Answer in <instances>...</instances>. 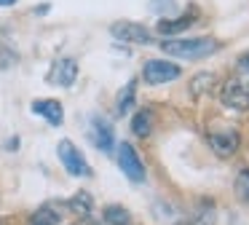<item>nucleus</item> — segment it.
Segmentation results:
<instances>
[{
  "label": "nucleus",
  "mask_w": 249,
  "mask_h": 225,
  "mask_svg": "<svg viewBox=\"0 0 249 225\" xmlns=\"http://www.w3.org/2000/svg\"><path fill=\"white\" fill-rule=\"evenodd\" d=\"M158 48L166 56L188 62V59H206L212 54H217L220 51V40H214V38H163Z\"/></svg>",
  "instance_id": "1"
},
{
  "label": "nucleus",
  "mask_w": 249,
  "mask_h": 225,
  "mask_svg": "<svg viewBox=\"0 0 249 225\" xmlns=\"http://www.w3.org/2000/svg\"><path fill=\"white\" fill-rule=\"evenodd\" d=\"M220 99H222V105L231 107V110L247 112L249 110V73L233 70V75L220 89Z\"/></svg>",
  "instance_id": "2"
},
{
  "label": "nucleus",
  "mask_w": 249,
  "mask_h": 225,
  "mask_svg": "<svg viewBox=\"0 0 249 225\" xmlns=\"http://www.w3.org/2000/svg\"><path fill=\"white\" fill-rule=\"evenodd\" d=\"M182 75V67L177 62H169V59H147L142 64V80L150 86H163L172 83Z\"/></svg>",
  "instance_id": "3"
},
{
  "label": "nucleus",
  "mask_w": 249,
  "mask_h": 225,
  "mask_svg": "<svg viewBox=\"0 0 249 225\" xmlns=\"http://www.w3.org/2000/svg\"><path fill=\"white\" fill-rule=\"evenodd\" d=\"M56 155H59L62 166H65L72 177H91V166H89V161L83 158V153L70 142V139H62V142L56 145Z\"/></svg>",
  "instance_id": "4"
},
{
  "label": "nucleus",
  "mask_w": 249,
  "mask_h": 225,
  "mask_svg": "<svg viewBox=\"0 0 249 225\" xmlns=\"http://www.w3.org/2000/svg\"><path fill=\"white\" fill-rule=\"evenodd\" d=\"M118 166L131 182H145V164H142L140 153L131 142H121L118 145Z\"/></svg>",
  "instance_id": "5"
},
{
  "label": "nucleus",
  "mask_w": 249,
  "mask_h": 225,
  "mask_svg": "<svg viewBox=\"0 0 249 225\" xmlns=\"http://www.w3.org/2000/svg\"><path fill=\"white\" fill-rule=\"evenodd\" d=\"M206 142H209V148L220 158H231V155H236L238 145H241V137H238L236 129L225 126V129H214V131L206 134Z\"/></svg>",
  "instance_id": "6"
},
{
  "label": "nucleus",
  "mask_w": 249,
  "mask_h": 225,
  "mask_svg": "<svg viewBox=\"0 0 249 225\" xmlns=\"http://www.w3.org/2000/svg\"><path fill=\"white\" fill-rule=\"evenodd\" d=\"M110 35L124 40V43H140V46L153 43V32L145 24H137V21H115L110 27Z\"/></svg>",
  "instance_id": "7"
},
{
  "label": "nucleus",
  "mask_w": 249,
  "mask_h": 225,
  "mask_svg": "<svg viewBox=\"0 0 249 225\" xmlns=\"http://www.w3.org/2000/svg\"><path fill=\"white\" fill-rule=\"evenodd\" d=\"M78 78V62L72 56H62L54 62V67H51L49 73V80L56 86H62V89H70L72 83H75Z\"/></svg>",
  "instance_id": "8"
},
{
  "label": "nucleus",
  "mask_w": 249,
  "mask_h": 225,
  "mask_svg": "<svg viewBox=\"0 0 249 225\" xmlns=\"http://www.w3.org/2000/svg\"><path fill=\"white\" fill-rule=\"evenodd\" d=\"M196 11H190V14H182V16H177V19H161L156 24V32L161 38H174V35H179V32H185L188 27H193V21H196Z\"/></svg>",
  "instance_id": "9"
},
{
  "label": "nucleus",
  "mask_w": 249,
  "mask_h": 225,
  "mask_svg": "<svg viewBox=\"0 0 249 225\" xmlns=\"http://www.w3.org/2000/svg\"><path fill=\"white\" fill-rule=\"evenodd\" d=\"M33 112L51 123V126H62L65 121V110H62L59 99H35L33 102Z\"/></svg>",
  "instance_id": "10"
},
{
  "label": "nucleus",
  "mask_w": 249,
  "mask_h": 225,
  "mask_svg": "<svg viewBox=\"0 0 249 225\" xmlns=\"http://www.w3.org/2000/svg\"><path fill=\"white\" fill-rule=\"evenodd\" d=\"M91 139L94 145H97L102 153H110L113 150V129H110V123L105 121V118H94L91 121Z\"/></svg>",
  "instance_id": "11"
},
{
  "label": "nucleus",
  "mask_w": 249,
  "mask_h": 225,
  "mask_svg": "<svg viewBox=\"0 0 249 225\" xmlns=\"http://www.w3.org/2000/svg\"><path fill=\"white\" fill-rule=\"evenodd\" d=\"M217 89V75L214 73H198L190 78V96H209Z\"/></svg>",
  "instance_id": "12"
},
{
  "label": "nucleus",
  "mask_w": 249,
  "mask_h": 225,
  "mask_svg": "<svg viewBox=\"0 0 249 225\" xmlns=\"http://www.w3.org/2000/svg\"><path fill=\"white\" fill-rule=\"evenodd\" d=\"M153 126H156V118H153V112L147 110V107H140V110L131 115V131H134L137 137H150Z\"/></svg>",
  "instance_id": "13"
},
{
  "label": "nucleus",
  "mask_w": 249,
  "mask_h": 225,
  "mask_svg": "<svg viewBox=\"0 0 249 225\" xmlns=\"http://www.w3.org/2000/svg\"><path fill=\"white\" fill-rule=\"evenodd\" d=\"M70 209L78 214V217H91V212H94V198H91V193L78 190L75 196L70 198Z\"/></svg>",
  "instance_id": "14"
},
{
  "label": "nucleus",
  "mask_w": 249,
  "mask_h": 225,
  "mask_svg": "<svg viewBox=\"0 0 249 225\" xmlns=\"http://www.w3.org/2000/svg\"><path fill=\"white\" fill-rule=\"evenodd\" d=\"M30 225H62V217H59V212H56L54 206H40V209H35L33 212V217H30Z\"/></svg>",
  "instance_id": "15"
},
{
  "label": "nucleus",
  "mask_w": 249,
  "mask_h": 225,
  "mask_svg": "<svg viewBox=\"0 0 249 225\" xmlns=\"http://www.w3.org/2000/svg\"><path fill=\"white\" fill-rule=\"evenodd\" d=\"M190 225H217V209L212 201H201L198 209H196Z\"/></svg>",
  "instance_id": "16"
},
{
  "label": "nucleus",
  "mask_w": 249,
  "mask_h": 225,
  "mask_svg": "<svg viewBox=\"0 0 249 225\" xmlns=\"http://www.w3.org/2000/svg\"><path fill=\"white\" fill-rule=\"evenodd\" d=\"M105 223L107 225H131V214L121 204H110V206H105Z\"/></svg>",
  "instance_id": "17"
},
{
  "label": "nucleus",
  "mask_w": 249,
  "mask_h": 225,
  "mask_svg": "<svg viewBox=\"0 0 249 225\" xmlns=\"http://www.w3.org/2000/svg\"><path fill=\"white\" fill-rule=\"evenodd\" d=\"M134 96H137V80H129L124 86V91L118 94V115H126L129 110H134Z\"/></svg>",
  "instance_id": "18"
},
{
  "label": "nucleus",
  "mask_w": 249,
  "mask_h": 225,
  "mask_svg": "<svg viewBox=\"0 0 249 225\" xmlns=\"http://www.w3.org/2000/svg\"><path fill=\"white\" fill-rule=\"evenodd\" d=\"M233 193H236V198L241 204H249V166L247 169H241L236 174V182H233Z\"/></svg>",
  "instance_id": "19"
},
{
  "label": "nucleus",
  "mask_w": 249,
  "mask_h": 225,
  "mask_svg": "<svg viewBox=\"0 0 249 225\" xmlns=\"http://www.w3.org/2000/svg\"><path fill=\"white\" fill-rule=\"evenodd\" d=\"M236 70H244V73H249V51L238 56V62H236Z\"/></svg>",
  "instance_id": "20"
},
{
  "label": "nucleus",
  "mask_w": 249,
  "mask_h": 225,
  "mask_svg": "<svg viewBox=\"0 0 249 225\" xmlns=\"http://www.w3.org/2000/svg\"><path fill=\"white\" fill-rule=\"evenodd\" d=\"M17 3V0H0V5H3V8H8V5H14Z\"/></svg>",
  "instance_id": "21"
}]
</instances>
